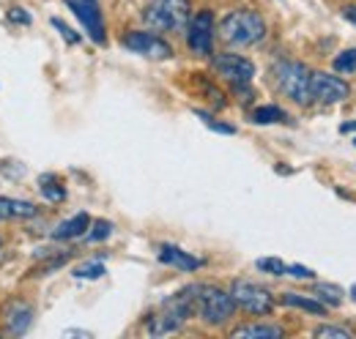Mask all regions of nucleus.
I'll use <instances>...</instances> for the list:
<instances>
[{
  "label": "nucleus",
  "mask_w": 356,
  "mask_h": 339,
  "mask_svg": "<svg viewBox=\"0 0 356 339\" xmlns=\"http://www.w3.org/2000/svg\"><path fill=\"white\" fill-rule=\"evenodd\" d=\"M233 337L241 339H280L282 337V329L280 326H264V323H252V326H241L233 331Z\"/></svg>",
  "instance_id": "obj_16"
},
{
  "label": "nucleus",
  "mask_w": 356,
  "mask_h": 339,
  "mask_svg": "<svg viewBox=\"0 0 356 339\" xmlns=\"http://www.w3.org/2000/svg\"><path fill=\"white\" fill-rule=\"evenodd\" d=\"M310 93H312V101H318V104H337V101H346L348 99L351 88H348V83H343L340 77H334V74L312 72Z\"/></svg>",
  "instance_id": "obj_7"
},
{
  "label": "nucleus",
  "mask_w": 356,
  "mask_h": 339,
  "mask_svg": "<svg viewBox=\"0 0 356 339\" xmlns=\"http://www.w3.org/2000/svg\"><path fill=\"white\" fill-rule=\"evenodd\" d=\"M39 186H42V195H44L49 203H63L66 200V189H63V183L55 175H42L39 178Z\"/></svg>",
  "instance_id": "obj_18"
},
{
  "label": "nucleus",
  "mask_w": 356,
  "mask_h": 339,
  "mask_svg": "<svg viewBox=\"0 0 356 339\" xmlns=\"http://www.w3.org/2000/svg\"><path fill=\"white\" fill-rule=\"evenodd\" d=\"M343 17H346L348 22H354V25H356V6H346V8H343Z\"/></svg>",
  "instance_id": "obj_30"
},
{
  "label": "nucleus",
  "mask_w": 356,
  "mask_h": 339,
  "mask_svg": "<svg viewBox=\"0 0 356 339\" xmlns=\"http://www.w3.org/2000/svg\"><path fill=\"white\" fill-rule=\"evenodd\" d=\"M143 19L151 31L184 33L192 19V6L189 0H151L143 11Z\"/></svg>",
  "instance_id": "obj_3"
},
{
  "label": "nucleus",
  "mask_w": 356,
  "mask_h": 339,
  "mask_svg": "<svg viewBox=\"0 0 356 339\" xmlns=\"http://www.w3.org/2000/svg\"><path fill=\"white\" fill-rule=\"evenodd\" d=\"M66 337H90L88 331H66Z\"/></svg>",
  "instance_id": "obj_32"
},
{
  "label": "nucleus",
  "mask_w": 356,
  "mask_h": 339,
  "mask_svg": "<svg viewBox=\"0 0 356 339\" xmlns=\"http://www.w3.org/2000/svg\"><path fill=\"white\" fill-rule=\"evenodd\" d=\"M315 337H323V339H351V331H346V329H334V326H321V329H315Z\"/></svg>",
  "instance_id": "obj_26"
},
{
  "label": "nucleus",
  "mask_w": 356,
  "mask_h": 339,
  "mask_svg": "<svg viewBox=\"0 0 356 339\" xmlns=\"http://www.w3.org/2000/svg\"><path fill=\"white\" fill-rule=\"evenodd\" d=\"M220 36L230 47H250V44H258L266 36V22L261 14L238 8V11H230L220 22Z\"/></svg>",
  "instance_id": "obj_2"
},
{
  "label": "nucleus",
  "mask_w": 356,
  "mask_h": 339,
  "mask_svg": "<svg viewBox=\"0 0 356 339\" xmlns=\"http://www.w3.org/2000/svg\"><path fill=\"white\" fill-rule=\"evenodd\" d=\"M214 69L220 72V77H225L227 83H233L236 88L250 85L252 83V77H255V66H252L247 58H241V55H230V52H225V55H217V58H214Z\"/></svg>",
  "instance_id": "obj_10"
},
{
  "label": "nucleus",
  "mask_w": 356,
  "mask_h": 339,
  "mask_svg": "<svg viewBox=\"0 0 356 339\" xmlns=\"http://www.w3.org/2000/svg\"><path fill=\"white\" fill-rule=\"evenodd\" d=\"M36 206L28 200H17V197H0V222H11V219H33Z\"/></svg>",
  "instance_id": "obj_14"
},
{
  "label": "nucleus",
  "mask_w": 356,
  "mask_h": 339,
  "mask_svg": "<svg viewBox=\"0 0 356 339\" xmlns=\"http://www.w3.org/2000/svg\"><path fill=\"white\" fill-rule=\"evenodd\" d=\"M186 42L189 49L197 55H211V44H214V17L211 11H197L189 25H186Z\"/></svg>",
  "instance_id": "obj_9"
},
{
  "label": "nucleus",
  "mask_w": 356,
  "mask_h": 339,
  "mask_svg": "<svg viewBox=\"0 0 356 339\" xmlns=\"http://www.w3.org/2000/svg\"><path fill=\"white\" fill-rule=\"evenodd\" d=\"M195 298H197V285L181 290L176 296H170L159 306L156 315L148 317V331H151L154 337L178 331V329L192 317V312H195Z\"/></svg>",
  "instance_id": "obj_1"
},
{
  "label": "nucleus",
  "mask_w": 356,
  "mask_h": 339,
  "mask_svg": "<svg viewBox=\"0 0 356 339\" xmlns=\"http://www.w3.org/2000/svg\"><path fill=\"white\" fill-rule=\"evenodd\" d=\"M52 28H58V31H60V36H63V39H66L69 44L80 42V36H77V33H74V31H72V28H69L63 19H58V17H55V19H52Z\"/></svg>",
  "instance_id": "obj_27"
},
{
  "label": "nucleus",
  "mask_w": 356,
  "mask_h": 339,
  "mask_svg": "<svg viewBox=\"0 0 356 339\" xmlns=\"http://www.w3.org/2000/svg\"><path fill=\"white\" fill-rule=\"evenodd\" d=\"M31 320H33V309L25 304V301H11L6 306V326H8V334H25L31 329Z\"/></svg>",
  "instance_id": "obj_12"
},
{
  "label": "nucleus",
  "mask_w": 356,
  "mask_h": 339,
  "mask_svg": "<svg viewBox=\"0 0 356 339\" xmlns=\"http://www.w3.org/2000/svg\"><path fill=\"white\" fill-rule=\"evenodd\" d=\"M195 115H197V118H203V124H206V126L214 129V131H220V134H236V129L230 126V124H220L217 118H211V115H209V113H203V110H197Z\"/></svg>",
  "instance_id": "obj_25"
},
{
  "label": "nucleus",
  "mask_w": 356,
  "mask_h": 339,
  "mask_svg": "<svg viewBox=\"0 0 356 339\" xmlns=\"http://www.w3.org/2000/svg\"><path fill=\"white\" fill-rule=\"evenodd\" d=\"M159 260L168 263V265H173V268H178V271H197V268L203 265L200 257H192L189 252L178 249L173 244H165V247L159 249Z\"/></svg>",
  "instance_id": "obj_13"
},
{
  "label": "nucleus",
  "mask_w": 356,
  "mask_h": 339,
  "mask_svg": "<svg viewBox=\"0 0 356 339\" xmlns=\"http://www.w3.org/2000/svg\"><path fill=\"white\" fill-rule=\"evenodd\" d=\"M282 304H285V306L305 309V312H310V315H326V304H323V301L299 296V293H285V296H282Z\"/></svg>",
  "instance_id": "obj_17"
},
{
  "label": "nucleus",
  "mask_w": 356,
  "mask_h": 339,
  "mask_svg": "<svg viewBox=\"0 0 356 339\" xmlns=\"http://www.w3.org/2000/svg\"><path fill=\"white\" fill-rule=\"evenodd\" d=\"M86 230H90V216L88 213H77V216L60 222V224L55 227L52 238H58V241H69V238H80V235H86Z\"/></svg>",
  "instance_id": "obj_15"
},
{
  "label": "nucleus",
  "mask_w": 356,
  "mask_h": 339,
  "mask_svg": "<svg viewBox=\"0 0 356 339\" xmlns=\"http://www.w3.org/2000/svg\"><path fill=\"white\" fill-rule=\"evenodd\" d=\"M124 47L137 52V55H143V58H151V60H168V58H173V47L170 44L165 42V39H159V36H154V33H145V31L127 33L124 36Z\"/></svg>",
  "instance_id": "obj_8"
},
{
  "label": "nucleus",
  "mask_w": 356,
  "mask_h": 339,
  "mask_svg": "<svg viewBox=\"0 0 356 339\" xmlns=\"http://www.w3.org/2000/svg\"><path fill=\"white\" fill-rule=\"evenodd\" d=\"M230 296L236 301V306H241L250 315H268L274 309V296L268 293L266 288H261L255 282H247V279L233 282Z\"/></svg>",
  "instance_id": "obj_6"
},
{
  "label": "nucleus",
  "mask_w": 356,
  "mask_h": 339,
  "mask_svg": "<svg viewBox=\"0 0 356 339\" xmlns=\"http://www.w3.org/2000/svg\"><path fill=\"white\" fill-rule=\"evenodd\" d=\"M236 301L230 293L214 285H197V298H195V312L209 323V326H222L233 315Z\"/></svg>",
  "instance_id": "obj_5"
},
{
  "label": "nucleus",
  "mask_w": 356,
  "mask_h": 339,
  "mask_svg": "<svg viewBox=\"0 0 356 339\" xmlns=\"http://www.w3.org/2000/svg\"><path fill=\"white\" fill-rule=\"evenodd\" d=\"M258 268L266 271V274H271V276H282V274H288V265H285L282 260H277V257H261V260H258Z\"/></svg>",
  "instance_id": "obj_21"
},
{
  "label": "nucleus",
  "mask_w": 356,
  "mask_h": 339,
  "mask_svg": "<svg viewBox=\"0 0 356 339\" xmlns=\"http://www.w3.org/2000/svg\"><path fill=\"white\" fill-rule=\"evenodd\" d=\"M351 296H354V298H356V285H354V288H351Z\"/></svg>",
  "instance_id": "obj_33"
},
{
  "label": "nucleus",
  "mask_w": 356,
  "mask_h": 339,
  "mask_svg": "<svg viewBox=\"0 0 356 339\" xmlns=\"http://www.w3.org/2000/svg\"><path fill=\"white\" fill-rule=\"evenodd\" d=\"M315 293H318L315 298H321L326 306H340V304H343V293H340L337 288H332V285H318Z\"/></svg>",
  "instance_id": "obj_20"
},
{
  "label": "nucleus",
  "mask_w": 356,
  "mask_h": 339,
  "mask_svg": "<svg viewBox=\"0 0 356 339\" xmlns=\"http://www.w3.org/2000/svg\"><path fill=\"white\" fill-rule=\"evenodd\" d=\"M288 115L280 110V107H274V104H266V107H258L255 113H252V124H261V126H266V124H280V121H285Z\"/></svg>",
  "instance_id": "obj_19"
},
{
  "label": "nucleus",
  "mask_w": 356,
  "mask_h": 339,
  "mask_svg": "<svg viewBox=\"0 0 356 339\" xmlns=\"http://www.w3.org/2000/svg\"><path fill=\"white\" fill-rule=\"evenodd\" d=\"M340 131H343V134H351V131H356V121H348V124H343V126H340Z\"/></svg>",
  "instance_id": "obj_31"
},
{
  "label": "nucleus",
  "mask_w": 356,
  "mask_h": 339,
  "mask_svg": "<svg viewBox=\"0 0 356 339\" xmlns=\"http://www.w3.org/2000/svg\"><path fill=\"white\" fill-rule=\"evenodd\" d=\"M334 69H337V72H346V74L356 72V49H346V52H340V55L334 58Z\"/></svg>",
  "instance_id": "obj_23"
},
{
  "label": "nucleus",
  "mask_w": 356,
  "mask_h": 339,
  "mask_svg": "<svg viewBox=\"0 0 356 339\" xmlns=\"http://www.w3.org/2000/svg\"><path fill=\"white\" fill-rule=\"evenodd\" d=\"M310 80H312V72L305 63L282 60V63L274 66V83L280 88V93H285L296 104H310L312 101Z\"/></svg>",
  "instance_id": "obj_4"
},
{
  "label": "nucleus",
  "mask_w": 356,
  "mask_h": 339,
  "mask_svg": "<svg viewBox=\"0 0 356 339\" xmlns=\"http://www.w3.org/2000/svg\"><path fill=\"white\" fill-rule=\"evenodd\" d=\"M110 233H113V224L110 222H104V219H99V222H93L90 224V233H88V241H104V238H110Z\"/></svg>",
  "instance_id": "obj_24"
},
{
  "label": "nucleus",
  "mask_w": 356,
  "mask_h": 339,
  "mask_svg": "<svg viewBox=\"0 0 356 339\" xmlns=\"http://www.w3.org/2000/svg\"><path fill=\"white\" fill-rule=\"evenodd\" d=\"M0 247H3V241H0Z\"/></svg>",
  "instance_id": "obj_34"
},
{
  "label": "nucleus",
  "mask_w": 356,
  "mask_h": 339,
  "mask_svg": "<svg viewBox=\"0 0 356 339\" xmlns=\"http://www.w3.org/2000/svg\"><path fill=\"white\" fill-rule=\"evenodd\" d=\"M74 276L77 279H99V276H104V265L102 263H83L74 268Z\"/></svg>",
  "instance_id": "obj_22"
},
{
  "label": "nucleus",
  "mask_w": 356,
  "mask_h": 339,
  "mask_svg": "<svg viewBox=\"0 0 356 339\" xmlns=\"http://www.w3.org/2000/svg\"><path fill=\"white\" fill-rule=\"evenodd\" d=\"M288 274L296 276V279H312L315 276V271L307 268V265H288Z\"/></svg>",
  "instance_id": "obj_28"
},
{
  "label": "nucleus",
  "mask_w": 356,
  "mask_h": 339,
  "mask_svg": "<svg viewBox=\"0 0 356 339\" xmlns=\"http://www.w3.org/2000/svg\"><path fill=\"white\" fill-rule=\"evenodd\" d=\"M8 17H11L14 22H19V25H31V14H25L22 8H11Z\"/></svg>",
  "instance_id": "obj_29"
},
{
  "label": "nucleus",
  "mask_w": 356,
  "mask_h": 339,
  "mask_svg": "<svg viewBox=\"0 0 356 339\" xmlns=\"http://www.w3.org/2000/svg\"><path fill=\"white\" fill-rule=\"evenodd\" d=\"M69 8L77 14V19L83 22L86 33L96 44H104V22H102V11H99V0H66Z\"/></svg>",
  "instance_id": "obj_11"
},
{
  "label": "nucleus",
  "mask_w": 356,
  "mask_h": 339,
  "mask_svg": "<svg viewBox=\"0 0 356 339\" xmlns=\"http://www.w3.org/2000/svg\"><path fill=\"white\" fill-rule=\"evenodd\" d=\"M354 145H356V140H354Z\"/></svg>",
  "instance_id": "obj_35"
}]
</instances>
